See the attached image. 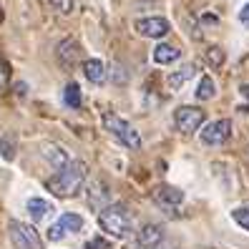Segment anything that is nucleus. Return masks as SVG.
Masks as SVG:
<instances>
[{"label":"nucleus","instance_id":"nucleus-1","mask_svg":"<svg viewBox=\"0 0 249 249\" xmlns=\"http://www.w3.org/2000/svg\"><path fill=\"white\" fill-rule=\"evenodd\" d=\"M83 184H86V164L71 161L66 169H58L46 181V189L58 199H73V196L81 194Z\"/></svg>","mask_w":249,"mask_h":249},{"label":"nucleus","instance_id":"nucleus-2","mask_svg":"<svg viewBox=\"0 0 249 249\" xmlns=\"http://www.w3.org/2000/svg\"><path fill=\"white\" fill-rule=\"evenodd\" d=\"M98 227L116 239H128L134 234V216L124 204H111L98 212Z\"/></svg>","mask_w":249,"mask_h":249},{"label":"nucleus","instance_id":"nucleus-3","mask_svg":"<svg viewBox=\"0 0 249 249\" xmlns=\"http://www.w3.org/2000/svg\"><path fill=\"white\" fill-rule=\"evenodd\" d=\"M104 128L108 131V134L124 143L126 149H141V136H139V131L131 126L126 119H121V116H116V113H104Z\"/></svg>","mask_w":249,"mask_h":249},{"label":"nucleus","instance_id":"nucleus-4","mask_svg":"<svg viewBox=\"0 0 249 249\" xmlns=\"http://www.w3.org/2000/svg\"><path fill=\"white\" fill-rule=\"evenodd\" d=\"M83 227H86V219H83L81 214H76V212H63V214L48 227L46 237H48V242H61V239L68 237V234L83 231Z\"/></svg>","mask_w":249,"mask_h":249},{"label":"nucleus","instance_id":"nucleus-5","mask_svg":"<svg viewBox=\"0 0 249 249\" xmlns=\"http://www.w3.org/2000/svg\"><path fill=\"white\" fill-rule=\"evenodd\" d=\"M8 234H10L13 249H43L40 234H38L31 224L10 222V224H8Z\"/></svg>","mask_w":249,"mask_h":249},{"label":"nucleus","instance_id":"nucleus-6","mask_svg":"<svg viewBox=\"0 0 249 249\" xmlns=\"http://www.w3.org/2000/svg\"><path fill=\"white\" fill-rule=\"evenodd\" d=\"M204 111L199 106H179L177 111H174V126H177V131H181V134H194V131L201 128L204 124Z\"/></svg>","mask_w":249,"mask_h":249},{"label":"nucleus","instance_id":"nucleus-7","mask_svg":"<svg viewBox=\"0 0 249 249\" xmlns=\"http://www.w3.org/2000/svg\"><path fill=\"white\" fill-rule=\"evenodd\" d=\"M151 199L156 207H161L164 212H177L181 204H184V192H179L177 186H169V184H161L151 192Z\"/></svg>","mask_w":249,"mask_h":249},{"label":"nucleus","instance_id":"nucleus-8","mask_svg":"<svg viewBox=\"0 0 249 249\" xmlns=\"http://www.w3.org/2000/svg\"><path fill=\"white\" fill-rule=\"evenodd\" d=\"M229 136H231V124L227 119H216L201 128V143L207 146H222L229 141Z\"/></svg>","mask_w":249,"mask_h":249},{"label":"nucleus","instance_id":"nucleus-9","mask_svg":"<svg viewBox=\"0 0 249 249\" xmlns=\"http://www.w3.org/2000/svg\"><path fill=\"white\" fill-rule=\"evenodd\" d=\"M136 28V33L146 36V38H164L169 31H171V25L164 16H149V18H139L134 23Z\"/></svg>","mask_w":249,"mask_h":249},{"label":"nucleus","instance_id":"nucleus-10","mask_svg":"<svg viewBox=\"0 0 249 249\" xmlns=\"http://www.w3.org/2000/svg\"><path fill=\"white\" fill-rule=\"evenodd\" d=\"M55 58H58V63H61L63 68H73V66L78 63V58H81L78 43L73 40V38H63V40L55 46Z\"/></svg>","mask_w":249,"mask_h":249},{"label":"nucleus","instance_id":"nucleus-11","mask_svg":"<svg viewBox=\"0 0 249 249\" xmlns=\"http://www.w3.org/2000/svg\"><path fill=\"white\" fill-rule=\"evenodd\" d=\"M25 212H28V216H31L33 222H46V219L53 216L55 207H53V201L43 199V196H31L28 204H25Z\"/></svg>","mask_w":249,"mask_h":249},{"label":"nucleus","instance_id":"nucleus-12","mask_svg":"<svg viewBox=\"0 0 249 249\" xmlns=\"http://www.w3.org/2000/svg\"><path fill=\"white\" fill-rule=\"evenodd\" d=\"M164 242V229L159 224H143L139 231V247L143 249H159V244Z\"/></svg>","mask_w":249,"mask_h":249},{"label":"nucleus","instance_id":"nucleus-13","mask_svg":"<svg viewBox=\"0 0 249 249\" xmlns=\"http://www.w3.org/2000/svg\"><path fill=\"white\" fill-rule=\"evenodd\" d=\"M179 58H181V48L171 46V43H159L154 48V63H159V66H171Z\"/></svg>","mask_w":249,"mask_h":249},{"label":"nucleus","instance_id":"nucleus-14","mask_svg":"<svg viewBox=\"0 0 249 249\" xmlns=\"http://www.w3.org/2000/svg\"><path fill=\"white\" fill-rule=\"evenodd\" d=\"M46 159L51 161V166L58 171V169H66L68 164H71V156H68V151L66 149H61V146H55V143H51V146H46Z\"/></svg>","mask_w":249,"mask_h":249},{"label":"nucleus","instance_id":"nucleus-15","mask_svg":"<svg viewBox=\"0 0 249 249\" xmlns=\"http://www.w3.org/2000/svg\"><path fill=\"white\" fill-rule=\"evenodd\" d=\"M83 73H86V78H89L91 83H101L106 76V66L101 58H89V61L83 63Z\"/></svg>","mask_w":249,"mask_h":249},{"label":"nucleus","instance_id":"nucleus-16","mask_svg":"<svg viewBox=\"0 0 249 249\" xmlns=\"http://www.w3.org/2000/svg\"><path fill=\"white\" fill-rule=\"evenodd\" d=\"M63 101L68 108H81L83 104V93H81V86L78 83H68L63 89Z\"/></svg>","mask_w":249,"mask_h":249},{"label":"nucleus","instance_id":"nucleus-17","mask_svg":"<svg viewBox=\"0 0 249 249\" xmlns=\"http://www.w3.org/2000/svg\"><path fill=\"white\" fill-rule=\"evenodd\" d=\"M214 93H216V86H214L212 76H201L199 86H196V98L199 101H209V98H214Z\"/></svg>","mask_w":249,"mask_h":249},{"label":"nucleus","instance_id":"nucleus-18","mask_svg":"<svg viewBox=\"0 0 249 249\" xmlns=\"http://www.w3.org/2000/svg\"><path fill=\"white\" fill-rule=\"evenodd\" d=\"M192 73H194V68H192V66H186L184 71L171 73V76L166 78V81H169V89H171V91H179V89H184V83H186V78L192 76Z\"/></svg>","mask_w":249,"mask_h":249},{"label":"nucleus","instance_id":"nucleus-19","mask_svg":"<svg viewBox=\"0 0 249 249\" xmlns=\"http://www.w3.org/2000/svg\"><path fill=\"white\" fill-rule=\"evenodd\" d=\"M224 58H227V55H224V51L219 48V46H212L207 53H204V61H207V66L214 68V71L224 66Z\"/></svg>","mask_w":249,"mask_h":249},{"label":"nucleus","instance_id":"nucleus-20","mask_svg":"<svg viewBox=\"0 0 249 249\" xmlns=\"http://www.w3.org/2000/svg\"><path fill=\"white\" fill-rule=\"evenodd\" d=\"M0 156L5 161L16 159V141H13V136H0Z\"/></svg>","mask_w":249,"mask_h":249},{"label":"nucleus","instance_id":"nucleus-21","mask_svg":"<svg viewBox=\"0 0 249 249\" xmlns=\"http://www.w3.org/2000/svg\"><path fill=\"white\" fill-rule=\"evenodd\" d=\"M231 219L237 222L242 229H247L249 231V204H244V207H237L231 212Z\"/></svg>","mask_w":249,"mask_h":249},{"label":"nucleus","instance_id":"nucleus-22","mask_svg":"<svg viewBox=\"0 0 249 249\" xmlns=\"http://www.w3.org/2000/svg\"><path fill=\"white\" fill-rule=\"evenodd\" d=\"M48 3H51V8L55 13H63V16H68V13L73 10V0H48Z\"/></svg>","mask_w":249,"mask_h":249},{"label":"nucleus","instance_id":"nucleus-23","mask_svg":"<svg viewBox=\"0 0 249 249\" xmlns=\"http://www.w3.org/2000/svg\"><path fill=\"white\" fill-rule=\"evenodd\" d=\"M86 249H113V247H111V242L104 239V237H91L89 242H86Z\"/></svg>","mask_w":249,"mask_h":249},{"label":"nucleus","instance_id":"nucleus-24","mask_svg":"<svg viewBox=\"0 0 249 249\" xmlns=\"http://www.w3.org/2000/svg\"><path fill=\"white\" fill-rule=\"evenodd\" d=\"M239 20H242V25H247V28H249V3L239 10Z\"/></svg>","mask_w":249,"mask_h":249}]
</instances>
